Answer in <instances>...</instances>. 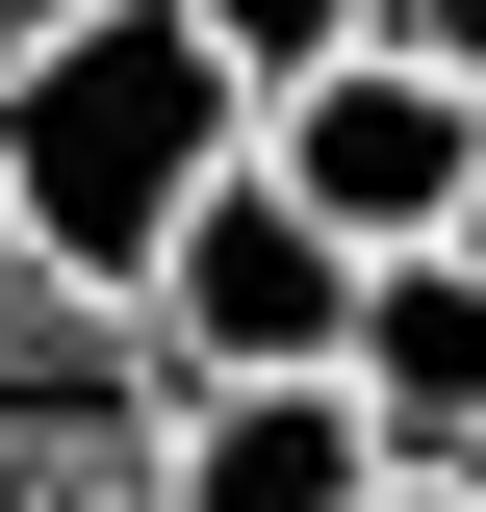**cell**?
Returning a JSON list of instances; mask_svg holds the SVG:
<instances>
[{
    "instance_id": "cell-1",
    "label": "cell",
    "mask_w": 486,
    "mask_h": 512,
    "mask_svg": "<svg viewBox=\"0 0 486 512\" xmlns=\"http://www.w3.org/2000/svg\"><path fill=\"white\" fill-rule=\"evenodd\" d=\"M256 154V103L205 77L180 0H103V26H52V52L0 77V256H26V308H154V256L205 231V180Z\"/></svg>"
},
{
    "instance_id": "cell-2",
    "label": "cell",
    "mask_w": 486,
    "mask_h": 512,
    "mask_svg": "<svg viewBox=\"0 0 486 512\" xmlns=\"http://www.w3.org/2000/svg\"><path fill=\"white\" fill-rule=\"evenodd\" d=\"M256 180L384 282V256H461V205H486V103H461V77H410V52H333L282 128H256Z\"/></svg>"
},
{
    "instance_id": "cell-3",
    "label": "cell",
    "mask_w": 486,
    "mask_h": 512,
    "mask_svg": "<svg viewBox=\"0 0 486 512\" xmlns=\"http://www.w3.org/2000/svg\"><path fill=\"white\" fill-rule=\"evenodd\" d=\"M128 333H154V384H333L359 256H333V231H307V205L231 154V180H205V231L154 256V308H128Z\"/></svg>"
},
{
    "instance_id": "cell-4",
    "label": "cell",
    "mask_w": 486,
    "mask_h": 512,
    "mask_svg": "<svg viewBox=\"0 0 486 512\" xmlns=\"http://www.w3.org/2000/svg\"><path fill=\"white\" fill-rule=\"evenodd\" d=\"M154 436H180L154 333H103V308H0V512H154Z\"/></svg>"
},
{
    "instance_id": "cell-5",
    "label": "cell",
    "mask_w": 486,
    "mask_h": 512,
    "mask_svg": "<svg viewBox=\"0 0 486 512\" xmlns=\"http://www.w3.org/2000/svg\"><path fill=\"white\" fill-rule=\"evenodd\" d=\"M333 410L384 487H486V256H384L333 333Z\"/></svg>"
},
{
    "instance_id": "cell-6",
    "label": "cell",
    "mask_w": 486,
    "mask_h": 512,
    "mask_svg": "<svg viewBox=\"0 0 486 512\" xmlns=\"http://www.w3.org/2000/svg\"><path fill=\"white\" fill-rule=\"evenodd\" d=\"M154 512H384V461H359V410H333V384H180Z\"/></svg>"
},
{
    "instance_id": "cell-7",
    "label": "cell",
    "mask_w": 486,
    "mask_h": 512,
    "mask_svg": "<svg viewBox=\"0 0 486 512\" xmlns=\"http://www.w3.org/2000/svg\"><path fill=\"white\" fill-rule=\"evenodd\" d=\"M180 26H205V77H231L256 128H282V103H307L333 52H359V0H180Z\"/></svg>"
},
{
    "instance_id": "cell-8",
    "label": "cell",
    "mask_w": 486,
    "mask_h": 512,
    "mask_svg": "<svg viewBox=\"0 0 486 512\" xmlns=\"http://www.w3.org/2000/svg\"><path fill=\"white\" fill-rule=\"evenodd\" d=\"M359 52H410V77H461V103H486V0H359Z\"/></svg>"
},
{
    "instance_id": "cell-9",
    "label": "cell",
    "mask_w": 486,
    "mask_h": 512,
    "mask_svg": "<svg viewBox=\"0 0 486 512\" xmlns=\"http://www.w3.org/2000/svg\"><path fill=\"white\" fill-rule=\"evenodd\" d=\"M52 26H103V0H0V77H26V52H52Z\"/></svg>"
},
{
    "instance_id": "cell-10",
    "label": "cell",
    "mask_w": 486,
    "mask_h": 512,
    "mask_svg": "<svg viewBox=\"0 0 486 512\" xmlns=\"http://www.w3.org/2000/svg\"><path fill=\"white\" fill-rule=\"evenodd\" d=\"M384 512H486V487H384Z\"/></svg>"
},
{
    "instance_id": "cell-11",
    "label": "cell",
    "mask_w": 486,
    "mask_h": 512,
    "mask_svg": "<svg viewBox=\"0 0 486 512\" xmlns=\"http://www.w3.org/2000/svg\"><path fill=\"white\" fill-rule=\"evenodd\" d=\"M0 308H26V256H0Z\"/></svg>"
},
{
    "instance_id": "cell-12",
    "label": "cell",
    "mask_w": 486,
    "mask_h": 512,
    "mask_svg": "<svg viewBox=\"0 0 486 512\" xmlns=\"http://www.w3.org/2000/svg\"><path fill=\"white\" fill-rule=\"evenodd\" d=\"M461 256H486V205H461Z\"/></svg>"
}]
</instances>
